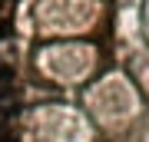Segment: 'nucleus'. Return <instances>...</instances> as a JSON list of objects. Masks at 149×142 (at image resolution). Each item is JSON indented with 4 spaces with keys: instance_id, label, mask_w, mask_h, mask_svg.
Wrapping results in <instances>:
<instances>
[{
    "instance_id": "1",
    "label": "nucleus",
    "mask_w": 149,
    "mask_h": 142,
    "mask_svg": "<svg viewBox=\"0 0 149 142\" xmlns=\"http://www.w3.org/2000/svg\"><path fill=\"white\" fill-rule=\"evenodd\" d=\"M13 66L10 63H0V89H10V86H13Z\"/></svg>"
},
{
    "instance_id": "2",
    "label": "nucleus",
    "mask_w": 149,
    "mask_h": 142,
    "mask_svg": "<svg viewBox=\"0 0 149 142\" xmlns=\"http://www.w3.org/2000/svg\"><path fill=\"white\" fill-rule=\"evenodd\" d=\"M7 37H10V20L0 17V40H7Z\"/></svg>"
},
{
    "instance_id": "3",
    "label": "nucleus",
    "mask_w": 149,
    "mask_h": 142,
    "mask_svg": "<svg viewBox=\"0 0 149 142\" xmlns=\"http://www.w3.org/2000/svg\"><path fill=\"white\" fill-rule=\"evenodd\" d=\"M3 10H7V0H0V13H3Z\"/></svg>"
}]
</instances>
